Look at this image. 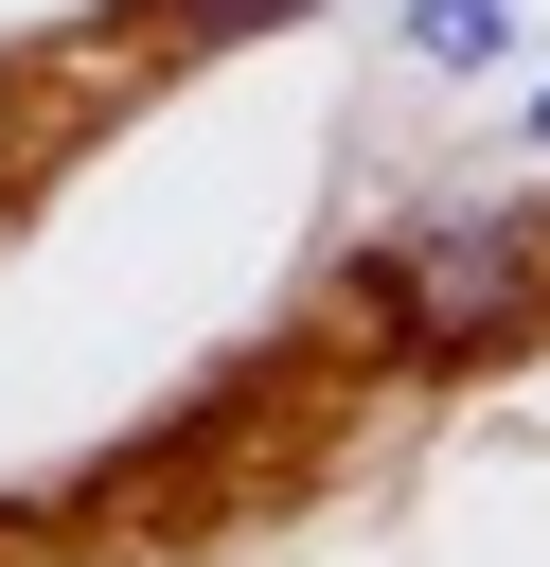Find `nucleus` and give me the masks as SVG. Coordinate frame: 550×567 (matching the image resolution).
Returning a JSON list of instances; mask_svg holds the SVG:
<instances>
[{
	"mask_svg": "<svg viewBox=\"0 0 550 567\" xmlns=\"http://www.w3.org/2000/svg\"><path fill=\"white\" fill-rule=\"evenodd\" d=\"M408 53L426 71H515V0H408Z\"/></svg>",
	"mask_w": 550,
	"mask_h": 567,
	"instance_id": "2",
	"label": "nucleus"
},
{
	"mask_svg": "<svg viewBox=\"0 0 550 567\" xmlns=\"http://www.w3.org/2000/svg\"><path fill=\"white\" fill-rule=\"evenodd\" d=\"M160 18H195V35H284V18H319V0H160Z\"/></svg>",
	"mask_w": 550,
	"mask_h": 567,
	"instance_id": "3",
	"label": "nucleus"
},
{
	"mask_svg": "<svg viewBox=\"0 0 550 567\" xmlns=\"http://www.w3.org/2000/svg\"><path fill=\"white\" fill-rule=\"evenodd\" d=\"M515 284H532V230H515V213H479V230H408V248H390V301H408V337H479Z\"/></svg>",
	"mask_w": 550,
	"mask_h": 567,
	"instance_id": "1",
	"label": "nucleus"
}]
</instances>
